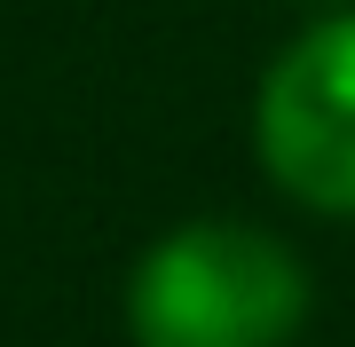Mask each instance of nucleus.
Returning a JSON list of instances; mask_svg holds the SVG:
<instances>
[{"instance_id":"nucleus-2","label":"nucleus","mask_w":355,"mask_h":347,"mask_svg":"<svg viewBox=\"0 0 355 347\" xmlns=\"http://www.w3.org/2000/svg\"><path fill=\"white\" fill-rule=\"evenodd\" d=\"M253 158L292 206L355 221V16L308 24L261 71Z\"/></svg>"},{"instance_id":"nucleus-1","label":"nucleus","mask_w":355,"mask_h":347,"mask_svg":"<svg viewBox=\"0 0 355 347\" xmlns=\"http://www.w3.org/2000/svg\"><path fill=\"white\" fill-rule=\"evenodd\" d=\"M308 323V269L253 221H182L127 276L135 347H292Z\"/></svg>"}]
</instances>
